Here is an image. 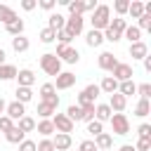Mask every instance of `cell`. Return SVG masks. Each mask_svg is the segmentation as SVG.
<instances>
[{"mask_svg": "<svg viewBox=\"0 0 151 151\" xmlns=\"http://www.w3.org/2000/svg\"><path fill=\"white\" fill-rule=\"evenodd\" d=\"M38 7V0H21V9H26V12H33Z\"/></svg>", "mask_w": 151, "mask_h": 151, "instance_id": "51", "label": "cell"}, {"mask_svg": "<svg viewBox=\"0 0 151 151\" xmlns=\"http://www.w3.org/2000/svg\"><path fill=\"white\" fill-rule=\"evenodd\" d=\"M99 92H106V94L118 92V80H113L111 76H104V78H101V83H99Z\"/></svg>", "mask_w": 151, "mask_h": 151, "instance_id": "20", "label": "cell"}, {"mask_svg": "<svg viewBox=\"0 0 151 151\" xmlns=\"http://www.w3.org/2000/svg\"><path fill=\"white\" fill-rule=\"evenodd\" d=\"M66 116H68L73 123H78V120H83V109H80L78 104H71V106L66 109Z\"/></svg>", "mask_w": 151, "mask_h": 151, "instance_id": "37", "label": "cell"}, {"mask_svg": "<svg viewBox=\"0 0 151 151\" xmlns=\"http://www.w3.org/2000/svg\"><path fill=\"white\" fill-rule=\"evenodd\" d=\"M64 31H66L71 38L83 35V31H85V17H80V14H76V17H66V26H64Z\"/></svg>", "mask_w": 151, "mask_h": 151, "instance_id": "5", "label": "cell"}, {"mask_svg": "<svg viewBox=\"0 0 151 151\" xmlns=\"http://www.w3.org/2000/svg\"><path fill=\"white\" fill-rule=\"evenodd\" d=\"M28 47H31V40H28L26 35H17V38H12V50H14L17 54L26 52Z\"/></svg>", "mask_w": 151, "mask_h": 151, "instance_id": "21", "label": "cell"}, {"mask_svg": "<svg viewBox=\"0 0 151 151\" xmlns=\"http://www.w3.org/2000/svg\"><path fill=\"white\" fill-rule=\"evenodd\" d=\"M52 85H54V90H71V87L76 85V73L61 71V73L57 76V83H52Z\"/></svg>", "mask_w": 151, "mask_h": 151, "instance_id": "9", "label": "cell"}, {"mask_svg": "<svg viewBox=\"0 0 151 151\" xmlns=\"http://www.w3.org/2000/svg\"><path fill=\"white\" fill-rule=\"evenodd\" d=\"M125 106H127V99H125L123 94H118V92L109 94V109H111L113 113H123Z\"/></svg>", "mask_w": 151, "mask_h": 151, "instance_id": "13", "label": "cell"}, {"mask_svg": "<svg viewBox=\"0 0 151 151\" xmlns=\"http://www.w3.org/2000/svg\"><path fill=\"white\" fill-rule=\"evenodd\" d=\"M52 125H54V130H57V132H64V134H71V132H73V127H76V123H73L66 113H59V111L52 116Z\"/></svg>", "mask_w": 151, "mask_h": 151, "instance_id": "7", "label": "cell"}, {"mask_svg": "<svg viewBox=\"0 0 151 151\" xmlns=\"http://www.w3.org/2000/svg\"><path fill=\"white\" fill-rule=\"evenodd\" d=\"M113 116V111L109 109V104H94V120H99L101 125Z\"/></svg>", "mask_w": 151, "mask_h": 151, "instance_id": "17", "label": "cell"}, {"mask_svg": "<svg viewBox=\"0 0 151 151\" xmlns=\"http://www.w3.org/2000/svg\"><path fill=\"white\" fill-rule=\"evenodd\" d=\"M64 26H66V17H64V14L52 12V14L47 17V28H52V31H61Z\"/></svg>", "mask_w": 151, "mask_h": 151, "instance_id": "16", "label": "cell"}, {"mask_svg": "<svg viewBox=\"0 0 151 151\" xmlns=\"http://www.w3.org/2000/svg\"><path fill=\"white\" fill-rule=\"evenodd\" d=\"M134 151H151V139H137V144H132Z\"/></svg>", "mask_w": 151, "mask_h": 151, "instance_id": "46", "label": "cell"}, {"mask_svg": "<svg viewBox=\"0 0 151 151\" xmlns=\"http://www.w3.org/2000/svg\"><path fill=\"white\" fill-rule=\"evenodd\" d=\"M35 130H38L42 137H52V134L57 132L54 125H52V118H50V120H38V123H35Z\"/></svg>", "mask_w": 151, "mask_h": 151, "instance_id": "28", "label": "cell"}, {"mask_svg": "<svg viewBox=\"0 0 151 151\" xmlns=\"http://www.w3.org/2000/svg\"><path fill=\"white\" fill-rule=\"evenodd\" d=\"M132 76H134V71H132V66L125 64V61H118L116 68L111 71V78L118 80V83H123V80H132Z\"/></svg>", "mask_w": 151, "mask_h": 151, "instance_id": "8", "label": "cell"}, {"mask_svg": "<svg viewBox=\"0 0 151 151\" xmlns=\"http://www.w3.org/2000/svg\"><path fill=\"white\" fill-rule=\"evenodd\" d=\"M127 7H130V0H116V2H113V9H116V14H118L120 19L127 14Z\"/></svg>", "mask_w": 151, "mask_h": 151, "instance_id": "38", "label": "cell"}, {"mask_svg": "<svg viewBox=\"0 0 151 151\" xmlns=\"http://www.w3.org/2000/svg\"><path fill=\"white\" fill-rule=\"evenodd\" d=\"M38 94H40V101H47L50 97H54V94H57V90H54V85H52V83H42V85H40V90H38Z\"/></svg>", "mask_w": 151, "mask_h": 151, "instance_id": "33", "label": "cell"}, {"mask_svg": "<svg viewBox=\"0 0 151 151\" xmlns=\"http://www.w3.org/2000/svg\"><path fill=\"white\" fill-rule=\"evenodd\" d=\"M87 132L97 137V134H101V132H104V125H101L99 120H90V123H87Z\"/></svg>", "mask_w": 151, "mask_h": 151, "instance_id": "40", "label": "cell"}, {"mask_svg": "<svg viewBox=\"0 0 151 151\" xmlns=\"http://www.w3.org/2000/svg\"><path fill=\"white\" fill-rule=\"evenodd\" d=\"M142 61H144V68H146V71H149V73H151V57H144V59H142Z\"/></svg>", "mask_w": 151, "mask_h": 151, "instance_id": "53", "label": "cell"}, {"mask_svg": "<svg viewBox=\"0 0 151 151\" xmlns=\"http://www.w3.org/2000/svg\"><path fill=\"white\" fill-rule=\"evenodd\" d=\"M35 151H54L52 137H42L40 142H35Z\"/></svg>", "mask_w": 151, "mask_h": 151, "instance_id": "39", "label": "cell"}, {"mask_svg": "<svg viewBox=\"0 0 151 151\" xmlns=\"http://www.w3.org/2000/svg\"><path fill=\"white\" fill-rule=\"evenodd\" d=\"M57 40H59V45H71V40H73V38L61 28V31H57Z\"/></svg>", "mask_w": 151, "mask_h": 151, "instance_id": "48", "label": "cell"}, {"mask_svg": "<svg viewBox=\"0 0 151 151\" xmlns=\"http://www.w3.org/2000/svg\"><path fill=\"white\" fill-rule=\"evenodd\" d=\"M19 151H35V142L33 139H24L19 144Z\"/></svg>", "mask_w": 151, "mask_h": 151, "instance_id": "50", "label": "cell"}, {"mask_svg": "<svg viewBox=\"0 0 151 151\" xmlns=\"http://www.w3.org/2000/svg\"><path fill=\"white\" fill-rule=\"evenodd\" d=\"M14 19H19V17H17V12H14L9 5H0V24H5V26H7V24H12Z\"/></svg>", "mask_w": 151, "mask_h": 151, "instance_id": "24", "label": "cell"}, {"mask_svg": "<svg viewBox=\"0 0 151 151\" xmlns=\"http://www.w3.org/2000/svg\"><path fill=\"white\" fill-rule=\"evenodd\" d=\"M38 38H40V42H45V45H50V42H54L57 40V31H52V28H40V33H38Z\"/></svg>", "mask_w": 151, "mask_h": 151, "instance_id": "36", "label": "cell"}, {"mask_svg": "<svg viewBox=\"0 0 151 151\" xmlns=\"http://www.w3.org/2000/svg\"><path fill=\"white\" fill-rule=\"evenodd\" d=\"M123 38H127L130 45H132V42H139V40H142V31H139L137 26H130V24H127V28L123 31Z\"/></svg>", "mask_w": 151, "mask_h": 151, "instance_id": "31", "label": "cell"}, {"mask_svg": "<svg viewBox=\"0 0 151 151\" xmlns=\"http://www.w3.org/2000/svg\"><path fill=\"white\" fill-rule=\"evenodd\" d=\"M68 17H76V14H85V7H83V0H68Z\"/></svg>", "mask_w": 151, "mask_h": 151, "instance_id": "34", "label": "cell"}, {"mask_svg": "<svg viewBox=\"0 0 151 151\" xmlns=\"http://www.w3.org/2000/svg\"><path fill=\"white\" fill-rule=\"evenodd\" d=\"M5 139H7L9 144H21V142L26 139V134H24V132H21V130L14 125L12 130H7V132H5Z\"/></svg>", "mask_w": 151, "mask_h": 151, "instance_id": "29", "label": "cell"}, {"mask_svg": "<svg viewBox=\"0 0 151 151\" xmlns=\"http://www.w3.org/2000/svg\"><path fill=\"white\" fill-rule=\"evenodd\" d=\"M90 24L94 31H104L109 24H111V7L109 5H97L92 17H90Z\"/></svg>", "mask_w": 151, "mask_h": 151, "instance_id": "1", "label": "cell"}, {"mask_svg": "<svg viewBox=\"0 0 151 151\" xmlns=\"http://www.w3.org/2000/svg\"><path fill=\"white\" fill-rule=\"evenodd\" d=\"M35 113L40 116V120H50V118L57 113V109L50 106V104H45V101H38V111H35Z\"/></svg>", "mask_w": 151, "mask_h": 151, "instance_id": "27", "label": "cell"}, {"mask_svg": "<svg viewBox=\"0 0 151 151\" xmlns=\"http://www.w3.org/2000/svg\"><path fill=\"white\" fill-rule=\"evenodd\" d=\"M24 134H28V132H33L35 130V118H31V116H24V118H19L17 123H14Z\"/></svg>", "mask_w": 151, "mask_h": 151, "instance_id": "23", "label": "cell"}, {"mask_svg": "<svg viewBox=\"0 0 151 151\" xmlns=\"http://www.w3.org/2000/svg\"><path fill=\"white\" fill-rule=\"evenodd\" d=\"M99 94H101V92H99V85L90 83V85H87V87H83V92L78 94V106L83 109V106H90V104H94Z\"/></svg>", "mask_w": 151, "mask_h": 151, "instance_id": "6", "label": "cell"}, {"mask_svg": "<svg viewBox=\"0 0 151 151\" xmlns=\"http://www.w3.org/2000/svg\"><path fill=\"white\" fill-rule=\"evenodd\" d=\"M92 142H94V146H97L99 151H106V149H111V146H113V137H111L109 132H101V134H97Z\"/></svg>", "mask_w": 151, "mask_h": 151, "instance_id": "19", "label": "cell"}, {"mask_svg": "<svg viewBox=\"0 0 151 151\" xmlns=\"http://www.w3.org/2000/svg\"><path fill=\"white\" fill-rule=\"evenodd\" d=\"M5 116H7V118H12V120L17 123L19 118H24V116H26V106H24V104H19V101L14 99V101H9V104L5 106Z\"/></svg>", "mask_w": 151, "mask_h": 151, "instance_id": "10", "label": "cell"}, {"mask_svg": "<svg viewBox=\"0 0 151 151\" xmlns=\"http://www.w3.org/2000/svg\"><path fill=\"white\" fill-rule=\"evenodd\" d=\"M104 42V35H101V31H94V28H90L87 33H85V45L87 47H99Z\"/></svg>", "mask_w": 151, "mask_h": 151, "instance_id": "18", "label": "cell"}, {"mask_svg": "<svg viewBox=\"0 0 151 151\" xmlns=\"http://www.w3.org/2000/svg\"><path fill=\"white\" fill-rule=\"evenodd\" d=\"M17 73H19V68L14 64H2L0 66V80H14Z\"/></svg>", "mask_w": 151, "mask_h": 151, "instance_id": "30", "label": "cell"}, {"mask_svg": "<svg viewBox=\"0 0 151 151\" xmlns=\"http://www.w3.org/2000/svg\"><path fill=\"white\" fill-rule=\"evenodd\" d=\"M83 120H85V123L94 120V104H90V106H83Z\"/></svg>", "mask_w": 151, "mask_h": 151, "instance_id": "45", "label": "cell"}, {"mask_svg": "<svg viewBox=\"0 0 151 151\" xmlns=\"http://www.w3.org/2000/svg\"><path fill=\"white\" fill-rule=\"evenodd\" d=\"M5 57H7V52L0 47V66H2V64H7V61H5Z\"/></svg>", "mask_w": 151, "mask_h": 151, "instance_id": "54", "label": "cell"}, {"mask_svg": "<svg viewBox=\"0 0 151 151\" xmlns=\"http://www.w3.org/2000/svg\"><path fill=\"white\" fill-rule=\"evenodd\" d=\"M127 14H130L132 19H139V17L144 14V2H139V0H132V2H130V7H127Z\"/></svg>", "mask_w": 151, "mask_h": 151, "instance_id": "35", "label": "cell"}, {"mask_svg": "<svg viewBox=\"0 0 151 151\" xmlns=\"http://www.w3.org/2000/svg\"><path fill=\"white\" fill-rule=\"evenodd\" d=\"M78 151H99V149L94 146V142H92V139H83V142L78 144Z\"/></svg>", "mask_w": 151, "mask_h": 151, "instance_id": "47", "label": "cell"}, {"mask_svg": "<svg viewBox=\"0 0 151 151\" xmlns=\"http://www.w3.org/2000/svg\"><path fill=\"white\" fill-rule=\"evenodd\" d=\"M137 28H139V31H151V14H142Z\"/></svg>", "mask_w": 151, "mask_h": 151, "instance_id": "41", "label": "cell"}, {"mask_svg": "<svg viewBox=\"0 0 151 151\" xmlns=\"http://www.w3.org/2000/svg\"><path fill=\"white\" fill-rule=\"evenodd\" d=\"M109 123H111L113 134H118V137H125V134L130 132V120H127L125 113H113V116L109 118Z\"/></svg>", "mask_w": 151, "mask_h": 151, "instance_id": "4", "label": "cell"}, {"mask_svg": "<svg viewBox=\"0 0 151 151\" xmlns=\"http://www.w3.org/2000/svg\"><path fill=\"white\" fill-rule=\"evenodd\" d=\"M5 28H7V33H9L12 38H17V35H24L26 24H24V19H14V21H12V24H7Z\"/></svg>", "mask_w": 151, "mask_h": 151, "instance_id": "25", "label": "cell"}, {"mask_svg": "<svg viewBox=\"0 0 151 151\" xmlns=\"http://www.w3.org/2000/svg\"><path fill=\"white\" fill-rule=\"evenodd\" d=\"M40 68H42L47 76H59V73H61V61H59V57H57L54 52H45V54L40 57Z\"/></svg>", "mask_w": 151, "mask_h": 151, "instance_id": "2", "label": "cell"}, {"mask_svg": "<svg viewBox=\"0 0 151 151\" xmlns=\"http://www.w3.org/2000/svg\"><path fill=\"white\" fill-rule=\"evenodd\" d=\"M12 127H14V120H12V118H7V116L2 113V116H0V132L5 134V132H7V130H12Z\"/></svg>", "mask_w": 151, "mask_h": 151, "instance_id": "44", "label": "cell"}, {"mask_svg": "<svg viewBox=\"0 0 151 151\" xmlns=\"http://www.w3.org/2000/svg\"><path fill=\"white\" fill-rule=\"evenodd\" d=\"M52 144H54V151H66V149H71V144H73V139H71V134H64V132H57V134L52 137Z\"/></svg>", "mask_w": 151, "mask_h": 151, "instance_id": "14", "label": "cell"}, {"mask_svg": "<svg viewBox=\"0 0 151 151\" xmlns=\"http://www.w3.org/2000/svg\"><path fill=\"white\" fill-rule=\"evenodd\" d=\"M57 57H59V61H64V64H78L80 61V52L73 47V45H57V52H54Z\"/></svg>", "mask_w": 151, "mask_h": 151, "instance_id": "3", "label": "cell"}, {"mask_svg": "<svg viewBox=\"0 0 151 151\" xmlns=\"http://www.w3.org/2000/svg\"><path fill=\"white\" fill-rule=\"evenodd\" d=\"M83 7H85V12H94V7H97V0H87V2H83Z\"/></svg>", "mask_w": 151, "mask_h": 151, "instance_id": "52", "label": "cell"}, {"mask_svg": "<svg viewBox=\"0 0 151 151\" xmlns=\"http://www.w3.org/2000/svg\"><path fill=\"white\" fill-rule=\"evenodd\" d=\"M137 94H139V99H149V97H151V85H149V83L137 85Z\"/></svg>", "mask_w": 151, "mask_h": 151, "instance_id": "42", "label": "cell"}, {"mask_svg": "<svg viewBox=\"0 0 151 151\" xmlns=\"http://www.w3.org/2000/svg\"><path fill=\"white\" fill-rule=\"evenodd\" d=\"M38 7H40V9H45V12H52V9L57 7V0H40V2H38Z\"/></svg>", "mask_w": 151, "mask_h": 151, "instance_id": "49", "label": "cell"}, {"mask_svg": "<svg viewBox=\"0 0 151 151\" xmlns=\"http://www.w3.org/2000/svg\"><path fill=\"white\" fill-rule=\"evenodd\" d=\"M130 57H132V59H144V57H149V45H146L144 40L132 42V45H130Z\"/></svg>", "mask_w": 151, "mask_h": 151, "instance_id": "15", "label": "cell"}, {"mask_svg": "<svg viewBox=\"0 0 151 151\" xmlns=\"http://www.w3.org/2000/svg\"><path fill=\"white\" fill-rule=\"evenodd\" d=\"M35 83V73L31 68H19L17 73V87H33Z\"/></svg>", "mask_w": 151, "mask_h": 151, "instance_id": "11", "label": "cell"}, {"mask_svg": "<svg viewBox=\"0 0 151 151\" xmlns=\"http://www.w3.org/2000/svg\"><path fill=\"white\" fill-rule=\"evenodd\" d=\"M118 151H134V146H132V144H123Z\"/></svg>", "mask_w": 151, "mask_h": 151, "instance_id": "55", "label": "cell"}, {"mask_svg": "<svg viewBox=\"0 0 151 151\" xmlns=\"http://www.w3.org/2000/svg\"><path fill=\"white\" fill-rule=\"evenodd\" d=\"M97 64H99V68H101V71H109V73H111V71L116 68L118 59L113 57V52H101V54H99V59H97Z\"/></svg>", "mask_w": 151, "mask_h": 151, "instance_id": "12", "label": "cell"}, {"mask_svg": "<svg viewBox=\"0 0 151 151\" xmlns=\"http://www.w3.org/2000/svg\"><path fill=\"white\" fill-rule=\"evenodd\" d=\"M118 94H123L125 99H127L130 94H137V83H134V80H123V83H118Z\"/></svg>", "mask_w": 151, "mask_h": 151, "instance_id": "22", "label": "cell"}, {"mask_svg": "<svg viewBox=\"0 0 151 151\" xmlns=\"http://www.w3.org/2000/svg\"><path fill=\"white\" fill-rule=\"evenodd\" d=\"M5 106H7V101H5V99H2V97H0V116H2V113H5Z\"/></svg>", "mask_w": 151, "mask_h": 151, "instance_id": "56", "label": "cell"}, {"mask_svg": "<svg viewBox=\"0 0 151 151\" xmlns=\"http://www.w3.org/2000/svg\"><path fill=\"white\" fill-rule=\"evenodd\" d=\"M14 94H17V101H19V104H24V106L33 99V90H31V87H17V92H14Z\"/></svg>", "mask_w": 151, "mask_h": 151, "instance_id": "32", "label": "cell"}, {"mask_svg": "<svg viewBox=\"0 0 151 151\" xmlns=\"http://www.w3.org/2000/svg\"><path fill=\"white\" fill-rule=\"evenodd\" d=\"M149 113H151L149 99H137V104H134V116H137V118H146Z\"/></svg>", "mask_w": 151, "mask_h": 151, "instance_id": "26", "label": "cell"}, {"mask_svg": "<svg viewBox=\"0 0 151 151\" xmlns=\"http://www.w3.org/2000/svg\"><path fill=\"white\" fill-rule=\"evenodd\" d=\"M137 134H139V139H151V125L149 123H142L137 127Z\"/></svg>", "mask_w": 151, "mask_h": 151, "instance_id": "43", "label": "cell"}]
</instances>
